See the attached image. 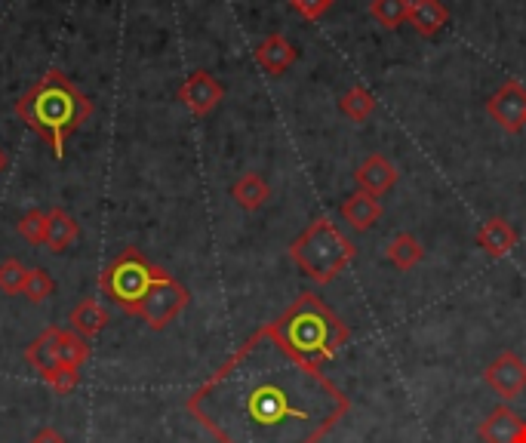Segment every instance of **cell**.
I'll list each match as a JSON object with an SVG mask.
<instances>
[{"label": "cell", "instance_id": "1", "mask_svg": "<svg viewBox=\"0 0 526 443\" xmlns=\"http://www.w3.org/2000/svg\"><path fill=\"white\" fill-rule=\"evenodd\" d=\"M185 410L219 443H320L348 416L351 400L262 324L188 394Z\"/></svg>", "mask_w": 526, "mask_h": 443}, {"label": "cell", "instance_id": "2", "mask_svg": "<svg viewBox=\"0 0 526 443\" xmlns=\"http://www.w3.org/2000/svg\"><path fill=\"white\" fill-rule=\"evenodd\" d=\"M90 114L93 102L87 93L56 68H50L22 93V99H16V117L44 139L59 160L65 157V139L84 127Z\"/></svg>", "mask_w": 526, "mask_h": 443}, {"label": "cell", "instance_id": "3", "mask_svg": "<svg viewBox=\"0 0 526 443\" xmlns=\"http://www.w3.org/2000/svg\"><path fill=\"white\" fill-rule=\"evenodd\" d=\"M271 330L283 348L314 370L327 367L351 339L345 320L311 290L283 308L280 317L271 320Z\"/></svg>", "mask_w": 526, "mask_h": 443}, {"label": "cell", "instance_id": "4", "mask_svg": "<svg viewBox=\"0 0 526 443\" xmlns=\"http://www.w3.org/2000/svg\"><path fill=\"white\" fill-rule=\"evenodd\" d=\"M290 259L314 284H330L357 259V247L336 228V222L314 219L290 244Z\"/></svg>", "mask_w": 526, "mask_h": 443}, {"label": "cell", "instance_id": "5", "mask_svg": "<svg viewBox=\"0 0 526 443\" xmlns=\"http://www.w3.org/2000/svg\"><path fill=\"white\" fill-rule=\"evenodd\" d=\"M157 274V265H151L136 247H127L102 274H99V290L108 296L111 305H117L127 314H139L142 299Z\"/></svg>", "mask_w": 526, "mask_h": 443}, {"label": "cell", "instance_id": "6", "mask_svg": "<svg viewBox=\"0 0 526 443\" xmlns=\"http://www.w3.org/2000/svg\"><path fill=\"white\" fill-rule=\"evenodd\" d=\"M188 290L179 284V280L164 271V268H157L154 280H151V287L142 299V308H139V317L145 320V327L148 330H167L173 320L188 308Z\"/></svg>", "mask_w": 526, "mask_h": 443}, {"label": "cell", "instance_id": "7", "mask_svg": "<svg viewBox=\"0 0 526 443\" xmlns=\"http://www.w3.org/2000/svg\"><path fill=\"white\" fill-rule=\"evenodd\" d=\"M483 382H487L505 404L517 400L526 391V360L517 351H502L493 364L483 370Z\"/></svg>", "mask_w": 526, "mask_h": 443}, {"label": "cell", "instance_id": "8", "mask_svg": "<svg viewBox=\"0 0 526 443\" xmlns=\"http://www.w3.org/2000/svg\"><path fill=\"white\" fill-rule=\"evenodd\" d=\"M487 114L505 133H520L526 127V87L520 80H505L502 90L487 102Z\"/></svg>", "mask_w": 526, "mask_h": 443}, {"label": "cell", "instance_id": "9", "mask_svg": "<svg viewBox=\"0 0 526 443\" xmlns=\"http://www.w3.org/2000/svg\"><path fill=\"white\" fill-rule=\"evenodd\" d=\"M225 99V90L210 71H194L182 80L179 87V102L194 114V117H207L219 102Z\"/></svg>", "mask_w": 526, "mask_h": 443}, {"label": "cell", "instance_id": "10", "mask_svg": "<svg viewBox=\"0 0 526 443\" xmlns=\"http://www.w3.org/2000/svg\"><path fill=\"white\" fill-rule=\"evenodd\" d=\"M523 428H526V419H520L511 407L502 404L480 422V440L483 443H520Z\"/></svg>", "mask_w": 526, "mask_h": 443}, {"label": "cell", "instance_id": "11", "mask_svg": "<svg viewBox=\"0 0 526 443\" xmlns=\"http://www.w3.org/2000/svg\"><path fill=\"white\" fill-rule=\"evenodd\" d=\"M397 182V170L385 154H370L363 164L357 167V185L360 191H367L373 197H382L385 191H391Z\"/></svg>", "mask_w": 526, "mask_h": 443}, {"label": "cell", "instance_id": "12", "mask_svg": "<svg viewBox=\"0 0 526 443\" xmlns=\"http://www.w3.org/2000/svg\"><path fill=\"white\" fill-rule=\"evenodd\" d=\"M339 213L354 231H370L382 219V204H379V197H373L367 191H354L342 200Z\"/></svg>", "mask_w": 526, "mask_h": 443}, {"label": "cell", "instance_id": "13", "mask_svg": "<svg viewBox=\"0 0 526 443\" xmlns=\"http://www.w3.org/2000/svg\"><path fill=\"white\" fill-rule=\"evenodd\" d=\"M477 244L493 259H505L517 247V231L505 219H487L477 231Z\"/></svg>", "mask_w": 526, "mask_h": 443}, {"label": "cell", "instance_id": "14", "mask_svg": "<svg viewBox=\"0 0 526 443\" xmlns=\"http://www.w3.org/2000/svg\"><path fill=\"white\" fill-rule=\"evenodd\" d=\"M256 62L268 74H283L296 62V47L283 34H268L262 44L256 47Z\"/></svg>", "mask_w": 526, "mask_h": 443}, {"label": "cell", "instance_id": "15", "mask_svg": "<svg viewBox=\"0 0 526 443\" xmlns=\"http://www.w3.org/2000/svg\"><path fill=\"white\" fill-rule=\"evenodd\" d=\"M68 320H71V330H74V333H80L84 339H96V336L108 327L111 314H108V308H105L102 302L84 299V302L74 305V311H71Z\"/></svg>", "mask_w": 526, "mask_h": 443}, {"label": "cell", "instance_id": "16", "mask_svg": "<svg viewBox=\"0 0 526 443\" xmlns=\"http://www.w3.org/2000/svg\"><path fill=\"white\" fill-rule=\"evenodd\" d=\"M59 336H62V327H47L25 348V360L37 373H47L59 364Z\"/></svg>", "mask_w": 526, "mask_h": 443}, {"label": "cell", "instance_id": "17", "mask_svg": "<svg viewBox=\"0 0 526 443\" xmlns=\"http://www.w3.org/2000/svg\"><path fill=\"white\" fill-rule=\"evenodd\" d=\"M231 197H234L237 207H244L247 213H256V210H262L268 204L271 188H268V182L259 173H244L231 185Z\"/></svg>", "mask_w": 526, "mask_h": 443}, {"label": "cell", "instance_id": "18", "mask_svg": "<svg viewBox=\"0 0 526 443\" xmlns=\"http://www.w3.org/2000/svg\"><path fill=\"white\" fill-rule=\"evenodd\" d=\"M450 13L440 0H410V25L422 34V37H434L443 25H447Z\"/></svg>", "mask_w": 526, "mask_h": 443}, {"label": "cell", "instance_id": "19", "mask_svg": "<svg viewBox=\"0 0 526 443\" xmlns=\"http://www.w3.org/2000/svg\"><path fill=\"white\" fill-rule=\"evenodd\" d=\"M77 234H80V225H77V219L68 210L53 207L47 213V247L53 253H65L77 240Z\"/></svg>", "mask_w": 526, "mask_h": 443}, {"label": "cell", "instance_id": "20", "mask_svg": "<svg viewBox=\"0 0 526 443\" xmlns=\"http://www.w3.org/2000/svg\"><path fill=\"white\" fill-rule=\"evenodd\" d=\"M422 256H425V250H422V244L413 237V234H397L391 244H388V262L397 268V271H410V268H416L419 262H422Z\"/></svg>", "mask_w": 526, "mask_h": 443}, {"label": "cell", "instance_id": "21", "mask_svg": "<svg viewBox=\"0 0 526 443\" xmlns=\"http://www.w3.org/2000/svg\"><path fill=\"white\" fill-rule=\"evenodd\" d=\"M90 360V339H84L74 330H62L59 336V364H68V367H84Z\"/></svg>", "mask_w": 526, "mask_h": 443}, {"label": "cell", "instance_id": "22", "mask_svg": "<svg viewBox=\"0 0 526 443\" xmlns=\"http://www.w3.org/2000/svg\"><path fill=\"white\" fill-rule=\"evenodd\" d=\"M339 108L348 120H354V124H360V120H367L373 111H376V99L367 87H354L348 90L342 99H339Z\"/></svg>", "mask_w": 526, "mask_h": 443}, {"label": "cell", "instance_id": "23", "mask_svg": "<svg viewBox=\"0 0 526 443\" xmlns=\"http://www.w3.org/2000/svg\"><path fill=\"white\" fill-rule=\"evenodd\" d=\"M370 16L382 28H397L410 19V0H370Z\"/></svg>", "mask_w": 526, "mask_h": 443}, {"label": "cell", "instance_id": "24", "mask_svg": "<svg viewBox=\"0 0 526 443\" xmlns=\"http://www.w3.org/2000/svg\"><path fill=\"white\" fill-rule=\"evenodd\" d=\"M53 293H56V280H53V277H50L44 268H28V277H25L22 296H25L31 305H40V302H47Z\"/></svg>", "mask_w": 526, "mask_h": 443}, {"label": "cell", "instance_id": "25", "mask_svg": "<svg viewBox=\"0 0 526 443\" xmlns=\"http://www.w3.org/2000/svg\"><path fill=\"white\" fill-rule=\"evenodd\" d=\"M16 231L28 240V244H34V247L47 244V213H44V210H28V213L19 219Z\"/></svg>", "mask_w": 526, "mask_h": 443}, {"label": "cell", "instance_id": "26", "mask_svg": "<svg viewBox=\"0 0 526 443\" xmlns=\"http://www.w3.org/2000/svg\"><path fill=\"white\" fill-rule=\"evenodd\" d=\"M25 277H28V268L19 259H4V262H0V290H4L7 296H19L22 293Z\"/></svg>", "mask_w": 526, "mask_h": 443}, {"label": "cell", "instance_id": "27", "mask_svg": "<svg viewBox=\"0 0 526 443\" xmlns=\"http://www.w3.org/2000/svg\"><path fill=\"white\" fill-rule=\"evenodd\" d=\"M40 379H44L56 394H71L80 382V370L77 367H68V364H56L53 370L40 373Z\"/></svg>", "mask_w": 526, "mask_h": 443}, {"label": "cell", "instance_id": "28", "mask_svg": "<svg viewBox=\"0 0 526 443\" xmlns=\"http://www.w3.org/2000/svg\"><path fill=\"white\" fill-rule=\"evenodd\" d=\"M290 7H293L302 19L317 22L323 13H327V10L333 7V0H290Z\"/></svg>", "mask_w": 526, "mask_h": 443}, {"label": "cell", "instance_id": "29", "mask_svg": "<svg viewBox=\"0 0 526 443\" xmlns=\"http://www.w3.org/2000/svg\"><path fill=\"white\" fill-rule=\"evenodd\" d=\"M31 443H68V440H65V434H62L59 428L47 425V428H40V431L31 437Z\"/></svg>", "mask_w": 526, "mask_h": 443}, {"label": "cell", "instance_id": "30", "mask_svg": "<svg viewBox=\"0 0 526 443\" xmlns=\"http://www.w3.org/2000/svg\"><path fill=\"white\" fill-rule=\"evenodd\" d=\"M7 164H10V157H7V151H4V148H0V173L7 170Z\"/></svg>", "mask_w": 526, "mask_h": 443}, {"label": "cell", "instance_id": "31", "mask_svg": "<svg viewBox=\"0 0 526 443\" xmlns=\"http://www.w3.org/2000/svg\"><path fill=\"white\" fill-rule=\"evenodd\" d=\"M520 443H526V428H523V437H520Z\"/></svg>", "mask_w": 526, "mask_h": 443}]
</instances>
